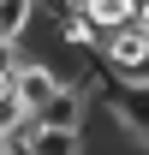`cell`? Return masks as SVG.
Instances as JSON below:
<instances>
[{"instance_id": "6da1fadb", "label": "cell", "mask_w": 149, "mask_h": 155, "mask_svg": "<svg viewBox=\"0 0 149 155\" xmlns=\"http://www.w3.org/2000/svg\"><path fill=\"white\" fill-rule=\"evenodd\" d=\"M101 60H108V72H149V24L131 18L119 30H101Z\"/></svg>"}, {"instance_id": "7a4b0ae2", "label": "cell", "mask_w": 149, "mask_h": 155, "mask_svg": "<svg viewBox=\"0 0 149 155\" xmlns=\"http://www.w3.org/2000/svg\"><path fill=\"white\" fill-rule=\"evenodd\" d=\"M30 125H60V131H90V96L78 84H54L42 107H30Z\"/></svg>"}, {"instance_id": "3957f363", "label": "cell", "mask_w": 149, "mask_h": 155, "mask_svg": "<svg viewBox=\"0 0 149 155\" xmlns=\"http://www.w3.org/2000/svg\"><path fill=\"white\" fill-rule=\"evenodd\" d=\"M30 155H90V137L60 125H30Z\"/></svg>"}]
</instances>
